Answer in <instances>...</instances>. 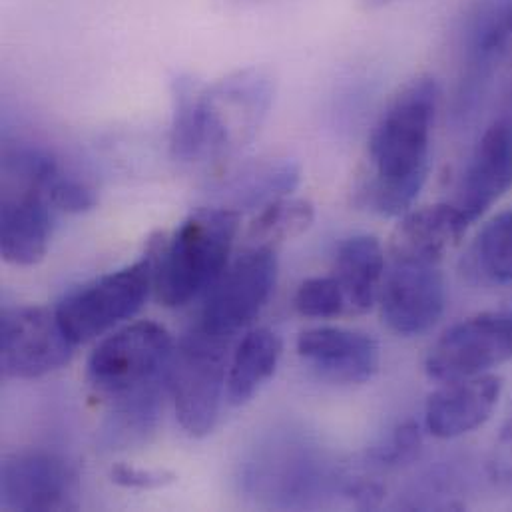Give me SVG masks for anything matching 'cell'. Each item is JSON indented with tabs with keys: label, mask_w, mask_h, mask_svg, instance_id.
<instances>
[{
	"label": "cell",
	"mask_w": 512,
	"mask_h": 512,
	"mask_svg": "<svg viewBox=\"0 0 512 512\" xmlns=\"http://www.w3.org/2000/svg\"><path fill=\"white\" fill-rule=\"evenodd\" d=\"M242 214L210 206L186 218L172 238L162 234L156 295L166 307H182L208 293L230 263Z\"/></svg>",
	"instance_id": "obj_4"
},
{
	"label": "cell",
	"mask_w": 512,
	"mask_h": 512,
	"mask_svg": "<svg viewBox=\"0 0 512 512\" xmlns=\"http://www.w3.org/2000/svg\"><path fill=\"white\" fill-rule=\"evenodd\" d=\"M58 172L56 158L44 148L18 146L4 152L0 254L6 263L32 267L46 256L58 214L48 186Z\"/></svg>",
	"instance_id": "obj_3"
},
{
	"label": "cell",
	"mask_w": 512,
	"mask_h": 512,
	"mask_svg": "<svg viewBox=\"0 0 512 512\" xmlns=\"http://www.w3.org/2000/svg\"><path fill=\"white\" fill-rule=\"evenodd\" d=\"M467 271L491 285L512 283V212H503L483 226L469 250Z\"/></svg>",
	"instance_id": "obj_21"
},
{
	"label": "cell",
	"mask_w": 512,
	"mask_h": 512,
	"mask_svg": "<svg viewBox=\"0 0 512 512\" xmlns=\"http://www.w3.org/2000/svg\"><path fill=\"white\" fill-rule=\"evenodd\" d=\"M110 479L114 485L124 489H134V491H154V489H164L176 483V475L170 471L142 469V467H132L124 463L112 467Z\"/></svg>",
	"instance_id": "obj_27"
},
{
	"label": "cell",
	"mask_w": 512,
	"mask_h": 512,
	"mask_svg": "<svg viewBox=\"0 0 512 512\" xmlns=\"http://www.w3.org/2000/svg\"><path fill=\"white\" fill-rule=\"evenodd\" d=\"M512 357V311L495 309L449 327L431 347L425 371L439 383L489 373Z\"/></svg>",
	"instance_id": "obj_8"
},
{
	"label": "cell",
	"mask_w": 512,
	"mask_h": 512,
	"mask_svg": "<svg viewBox=\"0 0 512 512\" xmlns=\"http://www.w3.org/2000/svg\"><path fill=\"white\" fill-rule=\"evenodd\" d=\"M471 222L455 204H435L403 214L393 230L389 254L393 261L441 265L467 234Z\"/></svg>",
	"instance_id": "obj_16"
},
{
	"label": "cell",
	"mask_w": 512,
	"mask_h": 512,
	"mask_svg": "<svg viewBox=\"0 0 512 512\" xmlns=\"http://www.w3.org/2000/svg\"><path fill=\"white\" fill-rule=\"evenodd\" d=\"M164 393H150L110 405L100 431V445L110 451H122L146 443L158 427Z\"/></svg>",
	"instance_id": "obj_20"
},
{
	"label": "cell",
	"mask_w": 512,
	"mask_h": 512,
	"mask_svg": "<svg viewBox=\"0 0 512 512\" xmlns=\"http://www.w3.org/2000/svg\"><path fill=\"white\" fill-rule=\"evenodd\" d=\"M365 10H379V8H385L397 0H357Z\"/></svg>",
	"instance_id": "obj_29"
},
{
	"label": "cell",
	"mask_w": 512,
	"mask_h": 512,
	"mask_svg": "<svg viewBox=\"0 0 512 512\" xmlns=\"http://www.w3.org/2000/svg\"><path fill=\"white\" fill-rule=\"evenodd\" d=\"M423 447V433L417 421H405L371 451V459L381 467H401L415 461Z\"/></svg>",
	"instance_id": "obj_24"
},
{
	"label": "cell",
	"mask_w": 512,
	"mask_h": 512,
	"mask_svg": "<svg viewBox=\"0 0 512 512\" xmlns=\"http://www.w3.org/2000/svg\"><path fill=\"white\" fill-rule=\"evenodd\" d=\"M277 250L250 246L220 275L206 293V305L198 327L208 333L232 339L248 327L269 301L277 283Z\"/></svg>",
	"instance_id": "obj_9"
},
{
	"label": "cell",
	"mask_w": 512,
	"mask_h": 512,
	"mask_svg": "<svg viewBox=\"0 0 512 512\" xmlns=\"http://www.w3.org/2000/svg\"><path fill=\"white\" fill-rule=\"evenodd\" d=\"M74 343L56 311L8 307L0 317V369L6 379H40L66 367Z\"/></svg>",
	"instance_id": "obj_10"
},
{
	"label": "cell",
	"mask_w": 512,
	"mask_h": 512,
	"mask_svg": "<svg viewBox=\"0 0 512 512\" xmlns=\"http://www.w3.org/2000/svg\"><path fill=\"white\" fill-rule=\"evenodd\" d=\"M347 495L361 509H375L385 497V489L377 481L359 479L347 487Z\"/></svg>",
	"instance_id": "obj_28"
},
{
	"label": "cell",
	"mask_w": 512,
	"mask_h": 512,
	"mask_svg": "<svg viewBox=\"0 0 512 512\" xmlns=\"http://www.w3.org/2000/svg\"><path fill=\"white\" fill-rule=\"evenodd\" d=\"M283 353L281 337L265 327L250 331L234 351L226 381V399L234 407L246 405L269 381Z\"/></svg>",
	"instance_id": "obj_19"
},
{
	"label": "cell",
	"mask_w": 512,
	"mask_h": 512,
	"mask_svg": "<svg viewBox=\"0 0 512 512\" xmlns=\"http://www.w3.org/2000/svg\"><path fill=\"white\" fill-rule=\"evenodd\" d=\"M512 188V120L493 122L481 136L457 190L455 206L473 224Z\"/></svg>",
	"instance_id": "obj_14"
},
{
	"label": "cell",
	"mask_w": 512,
	"mask_h": 512,
	"mask_svg": "<svg viewBox=\"0 0 512 512\" xmlns=\"http://www.w3.org/2000/svg\"><path fill=\"white\" fill-rule=\"evenodd\" d=\"M487 477L497 489H512V405L487 457Z\"/></svg>",
	"instance_id": "obj_26"
},
{
	"label": "cell",
	"mask_w": 512,
	"mask_h": 512,
	"mask_svg": "<svg viewBox=\"0 0 512 512\" xmlns=\"http://www.w3.org/2000/svg\"><path fill=\"white\" fill-rule=\"evenodd\" d=\"M48 196L54 208L66 214H84L94 210L98 204V194L88 182L68 176L62 170L48 186Z\"/></svg>",
	"instance_id": "obj_25"
},
{
	"label": "cell",
	"mask_w": 512,
	"mask_h": 512,
	"mask_svg": "<svg viewBox=\"0 0 512 512\" xmlns=\"http://www.w3.org/2000/svg\"><path fill=\"white\" fill-rule=\"evenodd\" d=\"M230 341L196 325L174 351L170 393L182 429L194 439L208 437L218 423L226 399Z\"/></svg>",
	"instance_id": "obj_7"
},
{
	"label": "cell",
	"mask_w": 512,
	"mask_h": 512,
	"mask_svg": "<svg viewBox=\"0 0 512 512\" xmlns=\"http://www.w3.org/2000/svg\"><path fill=\"white\" fill-rule=\"evenodd\" d=\"M439 96L433 76H417L385 106L357 180V202L363 208L393 218L407 214L419 198L431 172Z\"/></svg>",
	"instance_id": "obj_1"
},
{
	"label": "cell",
	"mask_w": 512,
	"mask_h": 512,
	"mask_svg": "<svg viewBox=\"0 0 512 512\" xmlns=\"http://www.w3.org/2000/svg\"><path fill=\"white\" fill-rule=\"evenodd\" d=\"M333 277L343 289L347 315L373 309L385 277V252L375 236H351L335 252Z\"/></svg>",
	"instance_id": "obj_18"
},
{
	"label": "cell",
	"mask_w": 512,
	"mask_h": 512,
	"mask_svg": "<svg viewBox=\"0 0 512 512\" xmlns=\"http://www.w3.org/2000/svg\"><path fill=\"white\" fill-rule=\"evenodd\" d=\"M162 234L150 238L138 261L84 283L66 293L56 305V317L74 345L92 341L118 323L134 317L156 283Z\"/></svg>",
	"instance_id": "obj_6"
},
{
	"label": "cell",
	"mask_w": 512,
	"mask_h": 512,
	"mask_svg": "<svg viewBox=\"0 0 512 512\" xmlns=\"http://www.w3.org/2000/svg\"><path fill=\"white\" fill-rule=\"evenodd\" d=\"M503 393V379L491 373L443 383L425 405L427 431L443 441L463 437L483 427Z\"/></svg>",
	"instance_id": "obj_15"
},
{
	"label": "cell",
	"mask_w": 512,
	"mask_h": 512,
	"mask_svg": "<svg viewBox=\"0 0 512 512\" xmlns=\"http://www.w3.org/2000/svg\"><path fill=\"white\" fill-rule=\"evenodd\" d=\"M293 307L301 317L309 319H333L347 315L343 289L333 275L305 279L293 295Z\"/></svg>",
	"instance_id": "obj_23"
},
{
	"label": "cell",
	"mask_w": 512,
	"mask_h": 512,
	"mask_svg": "<svg viewBox=\"0 0 512 512\" xmlns=\"http://www.w3.org/2000/svg\"><path fill=\"white\" fill-rule=\"evenodd\" d=\"M297 355L319 377L339 385H365L381 365L377 339L343 327H315L299 333Z\"/></svg>",
	"instance_id": "obj_13"
},
{
	"label": "cell",
	"mask_w": 512,
	"mask_h": 512,
	"mask_svg": "<svg viewBox=\"0 0 512 512\" xmlns=\"http://www.w3.org/2000/svg\"><path fill=\"white\" fill-rule=\"evenodd\" d=\"M275 100L269 70L250 66L212 84L174 80L170 152L178 162L222 160L244 150L261 130Z\"/></svg>",
	"instance_id": "obj_2"
},
{
	"label": "cell",
	"mask_w": 512,
	"mask_h": 512,
	"mask_svg": "<svg viewBox=\"0 0 512 512\" xmlns=\"http://www.w3.org/2000/svg\"><path fill=\"white\" fill-rule=\"evenodd\" d=\"M381 317L391 331L415 337L445 313L447 283L437 263L393 261L379 291Z\"/></svg>",
	"instance_id": "obj_12"
},
{
	"label": "cell",
	"mask_w": 512,
	"mask_h": 512,
	"mask_svg": "<svg viewBox=\"0 0 512 512\" xmlns=\"http://www.w3.org/2000/svg\"><path fill=\"white\" fill-rule=\"evenodd\" d=\"M505 24H507V32H509V36H512V6L511 10L507 12V16H505Z\"/></svg>",
	"instance_id": "obj_30"
},
{
	"label": "cell",
	"mask_w": 512,
	"mask_h": 512,
	"mask_svg": "<svg viewBox=\"0 0 512 512\" xmlns=\"http://www.w3.org/2000/svg\"><path fill=\"white\" fill-rule=\"evenodd\" d=\"M315 220V208L307 200L283 198L259 210L250 224L252 246L275 248L305 234Z\"/></svg>",
	"instance_id": "obj_22"
},
{
	"label": "cell",
	"mask_w": 512,
	"mask_h": 512,
	"mask_svg": "<svg viewBox=\"0 0 512 512\" xmlns=\"http://www.w3.org/2000/svg\"><path fill=\"white\" fill-rule=\"evenodd\" d=\"M0 503L8 511H74L80 507L78 473L48 451L12 455L2 463Z\"/></svg>",
	"instance_id": "obj_11"
},
{
	"label": "cell",
	"mask_w": 512,
	"mask_h": 512,
	"mask_svg": "<svg viewBox=\"0 0 512 512\" xmlns=\"http://www.w3.org/2000/svg\"><path fill=\"white\" fill-rule=\"evenodd\" d=\"M301 182V166L291 158H261L246 162L214 186L220 208L238 214L259 212L269 204L289 198Z\"/></svg>",
	"instance_id": "obj_17"
},
{
	"label": "cell",
	"mask_w": 512,
	"mask_h": 512,
	"mask_svg": "<svg viewBox=\"0 0 512 512\" xmlns=\"http://www.w3.org/2000/svg\"><path fill=\"white\" fill-rule=\"evenodd\" d=\"M174 339L154 321L126 325L106 337L90 355L86 379L108 405L170 391Z\"/></svg>",
	"instance_id": "obj_5"
}]
</instances>
